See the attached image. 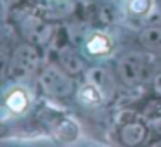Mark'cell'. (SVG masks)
<instances>
[{"instance_id": "6da1fadb", "label": "cell", "mask_w": 161, "mask_h": 147, "mask_svg": "<svg viewBox=\"0 0 161 147\" xmlns=\"http://www.w3.org/2000/svg\"><path fill=\"white\" fill-rule=\"evenodd\" d=\"M69 76L71 74L64 69H59L56 66H47L40 74V87L50 97L66 99L75 90V83Z\"/></svg>"}, {"instance_id": "7a4b0ae2", "label": "cell", "mask_w": 161, "mask_h": 147, "mask_svg": "<svg viewBox=\"0 0 161 147\" xmlns=\"http://www.w3.org/2000/svg\"><path fill=\"white\" fill-rule=\"evenodd\" d=\"M116 73L126 87H137L146 73V63L139 52H126L116 63Z\"/></svg>"}, {"instance_id": "3957f363", "label": "cell", "mask_w": 161, "mask_h": 147, "mask_svg": "<svg viewBox=\"0 0 161 147\" xmlns=\"http://www.w3.org/2000/svg\"><path fill=\"white\" fill-rule=\"evenodd\" d=\"M36 68H38V52L35 50V47L25 43L12 52L11 74L16 80H25V78L31 76Z\"/></svg>"}, {"instance_id": "277c9868", "label": "cell", "mask_w": 161, "mask_h": 147, "mask_svg": "<svg viewBox=\"0 0 161 147\" xmlns=\"http://www.w3.org/2000/svg\"><path fill=\"white\" fill-rule=\"evenodd\" d=\"M59 63H61V68H63L66 73H69L71 76L83 73V61H81V57L78 56L73 49H69V47L61 49Z\"/></svg>"}, {"instance_id": "5b68a950", "label": "cell", "mask_w": 161, "mask_h": 147, "mask_svg": "<svg viewBox=\"0 0 161 147\" xmlns=\"http://www.w3.org/2000/svg\"><path fill=\"white\" fill-rule=\"evenodd\" d=\"M28 104H30V95H28V92L21 87L11 90L9 95L5 97V107L11 112H14V114L25 112L26 107H28Z\"/></svg>"}, {"instance_id": "8992f818", "label": "cell", "mask_w": 161, "mask_h": 147, "mask_svg": "<svg viewBox=\"0 0 161 147\" xmlns=\"http://www.w3.org/2000/svg\"><path fill=\"white\" fill-rule=\"evenodd\" d=\"M85 49L90 56H106L113 49V42L106 33H94L85 43Z\"/></svg>"}, {"instance_id": "52a82bcc", "label": "cell", "mask_w": 161, "mask_h": 147, "mask_svg": "<svg viewBox=\"0 0 161 147\" xmlns=\"http://www.w3.org/2000/svg\"><path fill=\"white\" fill-rule=\"evenodd\" d=\"M104 97H106L104 92L101 88H97L94 83H88V81L78 90V101H80V104L88 106V107H95V106L102 104Z\"/></svg>"}, {"instance_id": "ba28073f", "label": "cell", "mask_w": 161, "mask_h": 147, "mask_svg": "<svg viewBox=\"0 0 161 147\" xmlns=\"http://www.w3.org/2000/svg\"><path fill=\"white\" fill-rule=\"evenodd\" d=\"M87 81L88 83H94L97 88H101L104 92V95L113 92V78L109 74V71L104 69V68H94V69H90L87 73Z\"/></svg>"}, {"instance_id": "9c48e42d", "label": "cell", "mask_w": 161, "mask_h": 147, "mask_svg": "<svg viewBox=\"0 0 161 147\" xmlns=\"http://www.w3.org/2000/svg\"><path fill=\"white\" fill-rule=\"evenodd\" d=\"M23 33H25L26 38H30L31 42H45L47 36H49V30L38 19H26L23 23Z\"/></svg>"}, {"instance_id": "30bf717a", "label": "cell", "mask_w": 161, "mask_h": 147, "mask_svg": "<svg viewBox=\"0 0 161 147\" xmlns=\"http://www.w3.org/2000/svg\"><path fill=\"white\" fill-rule=\"evenodd\" d=\"M146 126L142 123H128L121 128V140L126 145H137L146 139Z\"/></svg>"}, {"instance_id": "8fae6325", "label": "cell", "mask_w": 161, "mask_h": 147, "mask_svg": "<svg viewBox=\"0 0 161 147\" xmlns=\"http://www.w3.org/2000/svg\"><path fill=\"white\" fill-rule=\"evenodd\" d=\"M139 38L146 49L153 50V52H161V28H158V26L146 28L140 33Z\"/></svg>"}, {"instance_id": "7c38bea8", "label": "cell", "mask_w": 161, "mask_h": 147, "mask_svg": "<svg viewBox=\"0 0 161 147\" xmlns=\"http://www.w3.org/2000/svg\"><path fill=\"white\" fill-rule=\"evenodd\" d=\"M153 9V0H126V12L133 18L147 16Z\"/></svg>"}, {"instance_id": "4fadbf2b", "label": "cell", "mask_w": 161, "mask_h": 147, "mask_svg": "<svg viewBox=\"0 0 161 147\" xmlns=\"http://www.w3.org/2000/svg\"><path fill=\"white\" fill-rule=\"evenodd\" d=\"M153 87H154V90H156V94H158V95H161V73H158L156 76H154Z\"/></svg>"}]
</instances>
